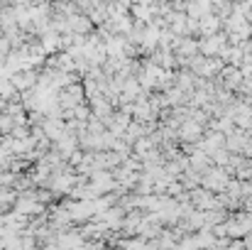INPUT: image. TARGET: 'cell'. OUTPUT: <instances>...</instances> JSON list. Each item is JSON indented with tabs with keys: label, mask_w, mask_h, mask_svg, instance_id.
<instances>
[{
	"label": "cell",
	"mask_w": 252,
	"mask_h": 250,
	"mask_svg": "<svg viewBox=\"0 0 252 250\" xmlns=\"http://www.w3.org/2000/svg\"><path fill=\"white\" fill-rule=\"evenodd\" d=\"M228 248H235V250L245 248V241H243V238H230V246H228Z\"/></svg>",
	"instance_id": "cell-4"
},
{
	"label": "cell",
	"mask_w": 252,
	"mask_h": 250,
	"mask_svg": "<svg viewBox=\"0 0 252 250\" xmlns=\"http://www.w3.org/2000/svg\"><path fill=\"white\" fill-rule=\"evenodd\" d=\"M198 30H201V35H216L218 30H223V22H220V17L216 12H208V15L198 17Z\"/></svg>",
	"instance_id": "cell-3"
},
{
	"label": "cell",
	"mask_w": 252,
	"mask_h": 250,
	"mask_svg": "<svg viewBox=\"0 0 252 250\" xmlns=\"http://www.w3.org/2000/svg\"><path fill=\"white\" fill-rule=\"evenodd\" d=\"M203 130H206V125L196 123L193 118H186V120L176 128V138H179V143H191V145H196V143L203 138Z\"/></svg>",
	"instance_id": "cell-1"
},
{
	"label": "cell",
	"mask_w": 252,
	"mask_h": 250,
	"mask_svg": "<svg viewBox=\"0 0 252 250\" xmlns=\"http://www.w3.org/2000/svg\"><path fill=\"white\" fill-rule=\"evenodd\" d=\"M250 64H252V62H250Z\"/></svg>",
	"instance_id": "cell-5"
},
{
	"label": "cell",
	"mask_w": 252,
	"mask_h": 250,
	"mask_svg": "<svg viewBox=\"0 0 252 250\" xmlns=\"http://www.w3.org/2000/svg\"><path fill=\"white\" fill-rule=\"evenodd\" d=\"M189 199H191V204H193L196 209H201V211H208V209L218 206V201H216V191L203 189L201 184L193 186V189H189Z\"/></svg>",
	"instance_id": "cell-2"
}]
</instances>
